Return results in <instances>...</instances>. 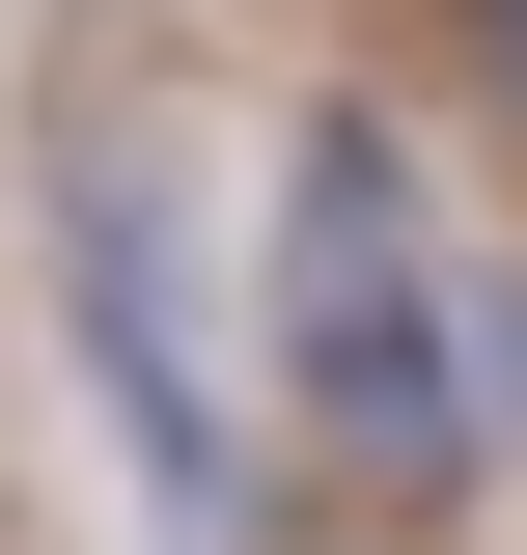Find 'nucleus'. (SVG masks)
<instances>
[{
    "label": "nucleus",
    "mask_w": 527,
    "mask_h": 555,
    "mask_svg": "<svg viewBox=\"0 0 527 555\" xmlns=\"http://www.w3.org/2000/svg\"><path fill=\"white\" fill-rule=\"evenodd\" d=\"M278 389H306L389 500H445L472 444H500V389H472V278H445V222H416L389 112H306V167H278Z\"/></svg>",
    "instance_id": "1"
},
{
    "label": "nucleus",
    "mask_w": 527,
    "mask_h": 555,
    "mask_svg": "<svg viewBox=\"0 0 527 555\" xmlns=\"http://www.w3.org/2000/svg\"><path fill=\"white\" fill-rule=\"evenodd\" d=\"M500 56H527V0H500Z\"/></svg>",
    "instance_id": "3"
},
{
    "label": "nucleus",
    "mask_w": 527,
    "mask_h": 555,
    "mask_svg": "<svg viewBox=\"0 0 527 555\" xmlns=\"http://www.w3.org/2000/svg\"><path fill=\"white\" fill-rule=\"evenodd\" d=\"M56 306H83V361H112L139 473H167V555H250V444H222L195 250H167V167H139V139H83V167H56Z\"/></svg>",
    "instance_id": "2"
}]
</instances>
